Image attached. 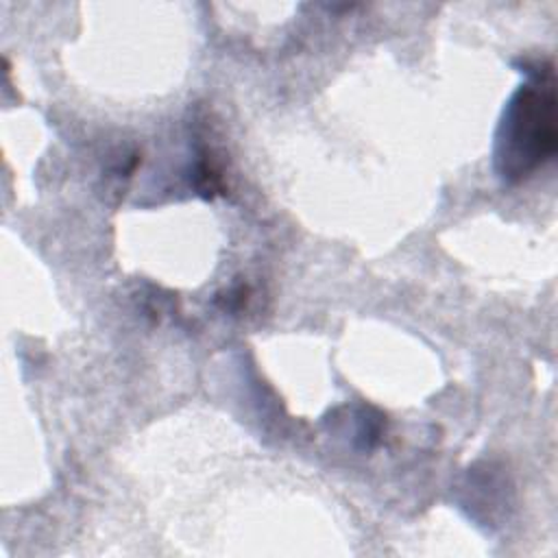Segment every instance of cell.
Here are the masks:
<instances>
[{"label":"cell","instance_id":"cell-1","mask_svg":"<svg viewBox=\"0 0 558 558\" xmlns=\"http://www.w3.org/2000/svg\"><path fill=\"white\" fill-rule=\"evenodd\" d=\"M530 76L510 102L495 137V168L506 183L527 179L556 153V81L554 65L523 63Z\"/></svg>","mask_w":558,"mask_h":558}]
</instances>
